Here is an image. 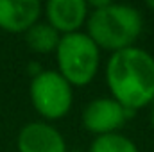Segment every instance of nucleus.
<instances>
[{"label": "nucleus", "instance_id": "1", "mask_svg": "<svg viewBox=\"0 0 154 152\" xmlns=\"http://www.w3.org/2000/svg\"><path fill=\"white\" fill-rule=\"evenodd\" d=\"M106 84L111 93V99L129 111H136L152 104V54L136 45L113 52L106 63Z\"/></svg>", "mask_w": 154, "mask_h": 152}, {"label": "nucleus", "instance_id": "8", "mask_svg": "<svg viewBox=\"0 0 154 152\" xmlns=\"http://www.w3.org/2000/svg\"><path fill=\"white\" fill-rule=\"evenodd\" d=\"M41 9L38 0H0V29L11 34H25L39 22Z\"/></svg>", "mask_w": 154, "mask_h": 152}, {"label": "nucleus", "instance_id": "9", "mask_svg": "<svg viewBox=\"0 0 154 152\" xmlns=\"http://www.w3.org/2000/svg\"><path fill=\"white\" fill-rule=\"evenodd\" d=\"M61 34L48 25L47 22H38L34 23L27 32H25V43L27 47L36 52V54H50L56 52L57 45H59Z\"/></svg>", "mask_w": 154, "mask_h": 152}, {"label": "nucleus", "instance_id": "12", "mask_svg": "<svg viewBox=\"0 0 154 152\" xmlns=\"http://www.w3.org/2000/svg\"><path fill=\"white\" fill-rule=\"evenodd\" d=\"M151 125H152V129H154V109H152V113H151Z\"/></svg>", "mask_w": 154, "mask_h": 152}, {"label": "nucleus", "instance_id": "7", "mask_svg": "<svg viewBox=\"0 0 154 152\" xmlns=\"http://www.w3.org/2000/svg\"><path fill=\"white\" fill-rule=\"evenodd\" d=\"M18 152H68L63 134L47 122H29L18 132Z\"/></svg>", "mask_w": 154, "mask_h": 152}, {"label": "nucleus", "instance_id": "14", "mask_svg": "<svg viewBox=\"0 0 154 152\" xmlns=\"http://www.w3.org/2000/svg\"><path fill=\"white\" fill-rule=\"evenodd\" d=\"M152 104H154V100H152Z\"/></svg>", "mask_w": 154, "mask_h": 152}, {"label": "nucleus", "instance_id": "6", "mask_svg": "<svg viewBox=\"0 0 154 152\" xmlns=\"http://www.w3.org/2000/svg\"><path fill=\"white\" fill-rule=\"evenodd\" d=\"M47 23L61 36L81 32L90 16L88 2L84 0H48L45 5Z\"/></svg>", "mask_w": 154, "mask_h": 152}, {"label": "nucleus", "instance_id": "4", "mask_svg": "<svg viewBox=\"0 0 154 152\" xmlns=\"http://www.w3.org/2000/svg\"><path fill=\"white\" fill-rule=\"evenodd\" d=\"M32 108L45 120H61L74 104V88L57 70H41L29 86Z\"/></svg>", "mask_w": 154, "mask_h": 152}, {"label": "nucleus", "instance_id": "5", "mask_svg": "<svg viewBox=\"0 0 154 152\" xmlns=\"http://www.w3.org/2000/svg\"><path fill=\"white\" fill-rule=\"evenodd\" d=\"M134 111L125 109L111 97H100L93 99L86 104L81 114V122L84 129L95 136H104L118 132V129L125 123L127 118H131Z\"/></svg>", "mask_w": 154, "mask_h": 152}, {"label": "nucleus", "instance_id": "13", "mask_svg": "<svg viewBox=\"0 0 154 152\" xmlns=\"http://www.w3.org/2000/svg\"><path fill=\"white\" fill-rule=\"evenodd\" d=\"M72 152H79V150H72Z\"/></svg>", "mask_w": 154, "mask_h": 152}, {"label": "nucleus", "instance_id": "10", "mask_svg": "<svg viewBox=\"0 0 154 152\" xmlns=\"http://www.w3.org/2000/svg\"><path fill=\"white\" fill-rule=\"evenodd\" d=\"M90 152H140V149L131 138L120 132H111L104 136H95L90 145Z\"/></svg>", "mask_w": 154, "mask_h": 152}, {"label": "nucleus", "instance_id": "3", "mask_svg": "<svg viewBox=\"0 0 154 152\" xmlns=\"http://www.w3.org/2000/svg\"><path fill=\"white\" fill-rule=\"evenodd\" d=\"M57 72L68 81L72 88L88 86L99 72L100 48L86 32L61 36L56 48Z\"/></svg>", "mask_w": 154, "mask_h": 152}, {"label": "nucleus", "instance_id": "2", "mask_svg": "<svg viewBox=\"0 0 154 152\" xmlns=\"http://www.w3.org/2000/svg\"><path fill=\"white\" fill-rule=\"evenodd\" d=\"M142 31V13L127 4L108 2L99 9H91L86 22V34L100 50H109L111 54L134 47Z\"/></svg>", "mask_w": 154, "mask_h": 152}, {"label": "nucleus", "instance_id": "11", "mask_svg": "<svg viewBox=\"0 0 154 152\" xmlns=\"http://www.w3.org/2000/svg\"><path fill=\"white\" fill-rule=\"evenodd\" d=\"M147 7H149V9H152V11H154V0H151V2H147Z\"/></svg>", "mask_w": 154, "mask_h": 152}]
</instances>
